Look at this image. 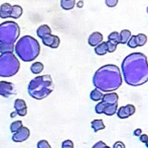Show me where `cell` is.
I'll list each match as a JSON object with an SVG mask.
<instances>
[{"instance_id": "1", "label": "cell", "mask_w": 148, "mask_h": 148, "mask_svg": "<svg viewBox=\"0 0 148 148\" xmlns=\"http://www.w3.org/2000/svg\"><path fill=\"white\" fill-rule=\"evenodd\" d=\"M121 70L125 82L131 86H140L148 81V60L143 53L129 54L124 58Z\"/></svg>"}, {"instance_id": "2", "label": "cell", "mask_w": 148, "mask_h": 148, "mask_svg": "<svg viewBox=\"0 0 148 148\" xmlns=\"http://www.w3.org/2000/svg\"><path fill=\"white\" fill-rule=\"evenodd\" d=\"M122 74L120 68L114 64H107L100 67L93 76V84L102 92L115 91L122 85Z\"/></svg>"}, {"instance_id": "3", "label": "cell", "mask_w": 148, "mask_h": 148, "mask_svg": "<svg viewBox=\"0 0 148 148\" xmlns=\"http://www.w3.org/2000/svg\"><path fill=\"white\" fill-rule=\"evenodd\" d=\"M15 56L23 62H32L40 54L38 41L31 36H23L14 44Z\"/></svg>"}, {"instance_id": "4", "label": "cell", "mask_w": 148, "mask_h": 148, "mask_svg": "<svg viewBox=\"0 0 148 148\" xmlns=\"http://www.w3.org/2000/svg\"><path fill=\"white\" fill-rule=\"evenodd\" d=\"M53 87L55 85L51 75H41L30 80L27 85V92L32 99L40 101L53 92Z\"/></svg>"}, {"instance_id": "5", "label": "cell", "mask_w": 148, "mask_h": 148, "mask_svg": "<svg viewBox=\"0 0 148 148\" xmlns=\"http://www.w3.org/2000/svg\"><path fill=\"white\" fill-rule=\"evenodd\" d=\"M20 62L13 53L0 55V77H12L19 71Z\"/></svg>"}, {"instance_id": "6", "label": "cell", "mask_w": 148, "mask_h": 148, "mask_svg": "<svg viewBox=\"0 0 148 148\" xmlns=\"http://www.w3.org/2000/svg\"><path fill=\"white\" fill-rule=\"evenodd\" d=\"M20 35V28L15 22H4L0 24V44L14 45Z\"/></svg>"}, {"instance_id": "7", "label": "cell", "mask_w": 148, "mask_h": 148, "mask_svg": "<svg viewBox=\"0 0 148 148\" xmlns=\"http://www.w3.org/2000/svg\"><path fill=\"white\" fill-rule=\"evenodd\" d=\"M15 93L14 84L8 81H0V95L3 97H8L9 95Z\"/></svg>"}, {"instance_id": "8", "label": "cell", "mask_w": 148, "mask_h": 148, "mask_svg": "<svg viewBox=\"0 0 148 148\" xmlns=\"http://www.w3.org/2000/svg\"><path fill=\"white\" fill-rule=\"evenodd\" d=\"M29 135H30L29 129L22 126L17 132L13 133V135H12V141H14V142H23V141L27 140Z\"/></svg>"}, {"instance_id": "9", "label": "cell", "mask_w": 148, "mask_h": 148, "mask_svg": "<svg viewBox=\"0 0 148 148\" xmlns=\"http://www.w3.org/2000/svg\"><path fill=\"white\" fill-rule=\"evenodd\" d=\"M119 97L116 92H108L103 95L102 101H104L107 105H118Z\"/></svg>"}, {"instance_id": "10", "label": "cell", "mask_w": 148, "mask_h": 148, "mask_svg": "<svg viewBox=\"0 0 148 148\" xmlns=\"http://www.w3.org/2000/svg\"><path fill=\"white\" fill-rule=\"evenodd\" d=\"M103 42V35L99 32H94L93 34L90 35L88 39V43L92 47H96L97 45H99L100 43Z\"/></svg>"}, {"instance_id": "11", "label": "cell", "mask_w": 148, "mask_h": 148, "mask_svg": "<svg viewBox=\"0 0 148 148\" xmlns=\"http://www.w3.org/2000/svg\"><path fill=\"white\" fill-rule=\"evenodd\" d=\"M12 10V5L9 3H3L0 6V17L1 18H7L10 16Z\"/></svg>"}, {"instance_id": "12", "label": "cell", "mask_w": 148, "mask_h": 148, "mask_svg": "<svg viewBox=\"0 0 148 148\" xmlns=\"http://www.w3.org/2000/svg\"><path fill=\"white\" fill-rule=\"evenodd\" d=\"M36 34L39 39H43L45 36L51 35V30L47 24H42V26H38V28L36 31Z\"/></svg>"}, {"instance_id": "13", "label": "cell", "mask_w": 148, "mask_h": 148, "mask_svg": "<svg viewBox=\"0 0 148 148\" xmlns=\"http://www.w3.org/2000/svg\"><path fill=\"white\" fill-rule=\"evenodd\" d=\"M22 12H23V10H22V7L20 5H13L12 6V10H11V13H10V16L9 17L11 18H19L20 16L22 15Z\"/></svg>"}, {"instance_id": "14", "label": "cell", "mask_w": 148, "mask_h": 148, "mask_svg": "<svg viewBox=\"0 0 148 148\" xmlns=\"http://www.w3.org/2000/svg\"><path fill=\"white\" fill-rule=\"evenodd\" d=\"M108 52L107 50V45H106V42H102L99 45H97L95 47V53L99 56H104Z\"/></svg>"}, {"instance_id": "15", "label": "cell", "mask_w": 148, "mask_h": 148, "mask_svg": "<svg viewBox=\"0 0 148 148\" xmlns=\"http://www.w3.org/2000/svg\"><path fill=\"white\" fill-rule=\"evenodd\" d=\"M119 35H120V44H123V45H125V44H127V42L129 41V39L131 38V32L129 30H123L121 31L120 33H119Z\"/></svg>"}, {"instance_id": "16", "label": "cell", "mask_w": 148, "mask_h": 148, "mask_svg": "<svg viewBox=\"0 0 148 148\" xmlns=\"http://www.w3.org/2000/svg\"><path fill=\"white\" fill-rule=\"evenodd\" d=\"M91 127L94 130V132H98L100 130H104L105 129V125L102 120H94L91 122Z\"/></svg>"}, {"instance_id": "17", "label": "cell", "mask_w": 148, "mask_h": 148, "mask_svg": "<svg viewBox=\"0 0 148 148\" xmlns=\"http://www.w3.org/2000/svg\"><path fill=\"white\" fill-rule=\"evenodd\" d=\"M76 5V0H60V6L64 10H71Z\"/></svg>"}, {"instance_id": "18", "label": "cell", "mask_w": 148, "mask_h": 148, "mask_svg": "<svg viewBox=\"0 0 148 148\" xmlns=\"http://www.w3.org/2000/svg\"><path fill=\"white\" fill-rule=\"evenodd\" d=\"M103 95L104 94L102 91H100L99 89L95 88L94 90L91 91V93H90V99L94 101H102V99H103Z\"/></svg>"}, {"instance_id": "19", "label": "cell", "mask_w": 148, "mask_h": 148, "mask_svg": "<svg viewBox=\"0 0 148 148\" xmlns=\"http://www.w3.org/2000/svg\"><path fill=\"white\" fill-rule=\"evenodd\" d=\"M43 68H45V66H43V64L41 62H34L30 66V71L33 74H39L40 72H42Z\"/></svg>"}, {"instance_id": "20", "label": "cell", "mask_w": 148, "mask_h": 148, "mask_svg": "<svg viewBox=\"0 0 148 148\" xmlns=\"http://www.w3.org/2000/svg\"><path fill=\"white\" fill-rule=\"evenodd\" d=\"M118 110V105H107L104 110V114L106 116H113L117 113Z\"/></svg>"}, {"instance_id": "21", "label": "cell", "mask_w": 148, "mask_h": 148, "mask_svg": "<svg viewBox=\"0 0 148 148\" xmlns=\"http://www.w3.org/2000/svg\"><path fill=\"white\" fill-rule=\"evenodd\" d=\"M117 116H118V118H120V119H127V118H129V113H128V110H127V108H126V106H124V107H120L119 109L117 110Z\"/></svg>"}, {"instance_id": "22", "label": "cell", "mask_w": 148, "mask_h": 148, "mask_svg": "<svg viewBox=\"0 0 148 148\" xmlns=\"http://www.w3.org/2000/svg\"><path fill=\"white\" fill-rule=\"evenodd\" d=\"M14 45H7V44H0V53H13Z\"/></svg>"}, {"instance_id": "23", "label": "cell", "mask_w": 148, "mask_h": 148, "mask_svg": "<svg viewBox=\"0 0 148 148\" xmlns=\"http://www.w3.org/2000/svg\"><path fill=\"white\" fill-rule=\"evenodd\" d=\"M55 37L53 35H49V36H45L43 39H41V41H42V44L45 46H47V47H51V45L53 44V42H55Z\"/></svg>"}, {"instance_id": "24", "label": "cell", "mask_w": 148, "mask_h": 148, "mask_svg": "<svg viewBox=\"0 0 148 148\" xmlns=\"http://www.w3.org/2000/svg\"><path fill=\"white\" fill-rule=\"evenodd\" d=\"M135 37H136V42H137V46H138V47H142V46H144L145 44H146V42H147L146 35L138 34Z\"/></svg>"}, {"instance_id": "25", "label": "cell", "mask_w": 148, "mask_h": 148, "mask_svg": "<svg viewBox=\"0 0 148 148\" xmlns=\"http://www.w3.org/2000/svg\"><path fill=\"white\" fill-rule=\"evenodd\" d=\"M22 126H23V125H22L21 121H14V122H12L11 125H10V131H11L12 133H15V132H17Z\"/></svg>"}, {"instance_id": "26", "label": "cell", "mask_w": 148, "mask_h": 148, "mask_svg": "<svg viewBox=\"0 0 148 148\" xmlns=\"http://www.w3.org/2000/svg\"><path fill=\"white\" fill-rule=\"evenodd\" d=\"M23 108H26L25 101H23V99H15V101H14V109H15V111L21 110V109H23Z\"/></svg>"}, {"instance_id": "27", "label": "cell", "mask_w": 148, "mask_h": 148, "mask_svg": "<svg viewBox=\"0 0 148 148\" xmlns=\"http://www.w3.org/2000/svg\"><path fill=\"white\" fill-rule=\"evenodd\" d=\"M106 45H107L108 52H109V53H113V52H115L116 49H117L118 44L115 43V42H113V41H110V40H108V41L106 42Z\"/></svg>"}, {"instance_id": "28", "label": "cell", "mask_w": 148, "mask_h": 148, "mask_svg": "<svg viewBox=\"0 0 148 148\" xmlns=\"http://www.w3.org/2000/svg\"><path fill=\"white\" fill-rule=\"evenodd\" d=\"M106 106H107V104H105L104 101H100V103H98L97 105H96L95 112L97 113V114H104V110H105Z\"/></svg>"}, {"instance_id": "29", "label": "cell", "mask_w": 148, "mask_h": 148, "mask_svg": "<svg viewBox=\"0 0 148 148\" xmlns=\"http://www.w3.org/2000/svg\"><path fill=\"white\" fill-rule=\"evenodd\" d=\"M108 40L110 41H113L117 44H120V35L118 32H112L111 34L108 36Z\"/></svg>"}, {"instance_id": "30", "label": "cell", "mask_w": 148, "mask_h": 148, "mask_svg": "<svg viewBox=\"0 0 148 148\" xmlns=\"http://www.w3.org/2000/svg\"><path fill=\"white\" fill-rule=\"evenodd\" d=\"M127 45H128V47L131 48V49H134V48L138 47V46H137V42H136V37L131 36V38L129 39V41L127 42Z\"/></svg>"}, {"instance_id": "31", "label": "cell", "mask_w": 148, "mask_h": 148, "mask_svg": "<svg viewBox=\"0 0 148 148\" xmlns=\"http://www.w3.org/2000/svg\"><path fill=\"white\" fill-rule=\"evenodd\" d=\"M37 148H51L47 140H40L37 142Z\"/></svg>"}, {"instance_id": "32", "label": "cell", "mask_w": 148, "mask_h": 148, "mask_svg": "<svg viewBox=\"0 0 148 148\" xmlns=\"http://www.w3.org/2000/svg\"><path fill=\"white\" fill-rule=\"evenodd\" d=\"M62 148H74V142L72 140H64L62 143Z\"/></svg>"}, {"instance_id": "33", "label": "cell", "mask_w": 148, "mask_h": 148, "mask_svg": "<svg viewBox=\"0 0 148 148\" xmlns=\"http://www.w3.org/2000/svg\"><path fill=\"white\" fill-rule=\"evenodd\" d=\"M105 3L108 7L112 8V7H115L118 4V0H105Z\"/></svg>"}, {"instance_id": "34", "label": "cell", "mask_w": 148, "mask_h": 148, "mask_svg": "<svg viewBox=\"0 0 148 148\" xmlns=\"http://www.w3.org/2000/svg\"><path fill=\"white\" fill-rule=\"evenodd\" d=\"M60 38L58 37V36H56L55 37V42H53V44L51 45V49H57V48H59V46H60Z\"/></svg>"}, {"instance_id": "35", "label": "cell", "mask_w": 148, "mask_h": 148, "mask_svg": "<svg viewBox=\"0 0 148 148\" xmlns=\"http://www.w3.org/2000/svg\"><path fill=\"white\" fill-rule=\"evenodd\" d=\"M126 108H127V110H128L129 116H132V115L135 114V111H136V110H135V107L133 105H127Z\"/></svg>"}, {"instance_id": "36", "label": "cell", "mask_w": 148, "mask_h": 148, "mask_svg": "<svg viewBox=\"0 0 148 148\" xmlns=\"http://www.w3.org/2000/svg\"><path fill=\"white\" fill-rule=\"evenodd\" d=\"M16 114H17L18 116H20V117L26 116V114H27V107L23 108V109H21V110H18V111H16Z\"/></svg>"}, {"instance_id": "37", "label": "cell", "mask_w": 148, "mask_h": 148, "mask_svg": "<svg viewBox=\"0 0 148 148\" xmlns=\"http://www.w3.org/2000/svg\"><path fill=\"white\" fill-rule=\"evenodd\" d=\"M106 143L105 142H103V141H98L96 144H94V146L92 147V148H106Z\"/></svg>"}, {"instance_id": "38", "label": "cell", "mask_w": 148, "mask_h": 148, "mask_svg": "<svg viewBox=\"0 0 148 148\" xmlns=\"http://www.w3.org/2000/svg\"><path fill=\"white\" fill-rule=\"evenodd\" d=\"M113 148H125V144L121 141H117V142L114 143Z\"/></svg>"}, {"instance_id": "39", "label": "cell", "mask_w": 148, "mask_h": 148, "mask_svg": "<svg viewBox=\"0 0 148 148\" xmlns=\"http://www.w3.org/2000/svg\"><path fill=\"white\" fill-rule=\"evenodd\" d=\"M139 139H140V141L142 143H146V141L148 140V135H146V134H141L140 136H139Z\"/></svg>"}, {"instance_id": "40", "label": "cell", "mask_w": 148, "mask_h": 148, "mask_svg": "<svg viewBox=\"0 0 148 148\" xmlns=\"http://www.w3.org/2000/svg\"><path fill=\"white\" fill-rule=\"evenodd\" d=\"M141 134H142V130H141V129H136V130H134V132H133V135L137 137H139Z\"/></svg>"}, {"instance_id": "41", "label": "cell", "mask_w": 148, "mask_h": 148, "mask_svg": "<svg viewBox=\"0 0 148 148\" xmlns=\"http://www.w3.org/2000/svg\"><path fill=\"white\" fill-rule=\"evenodd\" d=\"M77 5H78V7H79V8H82V7H83V5H84V1H82V0H81V1H79V2H78V4H77Z\"/></svg>"}, {"instance_id": "42", "label": "cell", "mask_w": 148, "mask_h": 148, "mask_svg": "<svg viewBox=\"0 0 148 148\" xmlns=\"http://www.w3.org/2000/svg\"><path fill=\"white\" fill-rule=\"evenodd\" d=\"M145 145H146V148H148V140L146 141V143H145Z\"/></svg>"}, {"instance_id": "43", "label": "cell", "mask_w": 148, "mask_h": 148, "mask_svg": "<svg viewBox=\"0 0 148 148\" xmlns=\"http://www.w3.org/2000/svg\"><path fill=\"white\" fill-rule=\"evenodd\" d=\"M106 148H111V147H109V146H106Z\"/></svg>"}, {"instance_id": "44", "label": "cell", "mask_w": 148, "mask_h": 148, "mask_svg": "<svg viewBox=\"0 0 148 148\" xmlns=\"http://www.w3.org/2000/svg\"><path fill=\"white\" fill-rule=\"evenodd\" d=\"M147 13H148V6H147Z\"/></svg>"}]
</instances>
